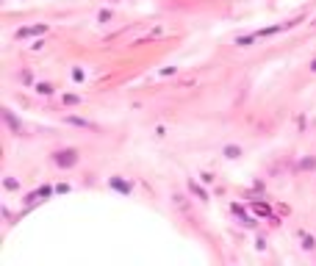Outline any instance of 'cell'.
<instances>
[{
    "label": "cell",
    "instance_id": "6da1fadb",
    "mask_svg": "<svg viewBox=\"0 0 316 266\" xmlns=\"http://www.w3.org/2000/svg\"><path fill=\"white\" fill-rule=\"evenodd\" d=\"M75 161H78L75 150H61V153H56V164L59 166H72Z\"/></svg>",
    "mask_w": 316,
    "mask_h": 266
},
{
    "label": "cell",
    "instance_id": "7a4b0ae2",
    "mask_svg": "<svg viewBox=\"0 0 316 266\" xmlns=\"http://www.w3.org/2000/svg\"><path fill=\"white\" fill-rule=\"evenodd\" d=\"M45 31H48V28H45V25H36V28H23V31H17V36H20V39H23V36H34V34H45Z\"/></svg>",
    "mask_w": 316,
    "mask_h": 266
},
{
    "label": "cell",
    "instance_id": "3957f363",
    "mask_svg": "<svg viewBox=\"0 0 316 266\" xmlns=\"http://www.w3.org/2000/svg\"><path fill=\"white\" fill-rule=\"evenodd\" d=\"M3 119H6V122H9V128H12L14 133H20V122H17V119L12 117V111H3Z\"/></svg>",
    "mask_w": 316,
    "mask_h": 266
},
{
    "label": "cell",
    "instance_id": "277c9868",
    "mask_svg": "<svg viewBox=\"0 0 316 266\" xmlns=\"http://www.w3.org/2000/svg\"><path fill=\"white\" fill-rule=\"evenodd\" d=\"M239 153H241L239 147H227V150H225V155H227V158H239Z\"/></svg>",
    "mask_w": 316,
    "mask_h": 266
},
{
    "label": "cell",
    "instance_id": "5b68a950",
    "mask_svg": "<svg viewBox=\"0 0 316 266\" xmlns=\"http://www.w3.org/2000/svg\"><path fill=\"white\" fill-rule=\"evenodd\" d=\"M111 186L114 189H120V191H128V183H122V180H117V177L111 180Z\"/></svg>",
    "mask_w": 316,
    "mask_h": 266
},
{
    "label": "cell",
    "instance_id": "8992f818",
    "mask_svg": "<svg viewBox=\"0 0 316 266\" xmlns=\"http://www.w3.org/2000/svg\"><path fill=\"white\" fill-rule=\"evenodd\" d=\"M39 92H42V95H50V92H53V89H50L48 83H39Z\"/></svg>",
    "mask_w": 316,
    "mask_h": 266
},
{
    "label": "cell",
    "instance_id": "52a82bcc",
    "mask_svg": "<svg viewBox=\"0 0 316 266\" xmlns=\"http://www.w3.org/2000/svg\"><path fill=\"white\" fill-rule=\"evenodd\" d=\"M310 70H313V72H316V59H313V64H310Z\"/></svg>",
    "mask_w": 316,
    "mask_h": 266
}]
</instances>
